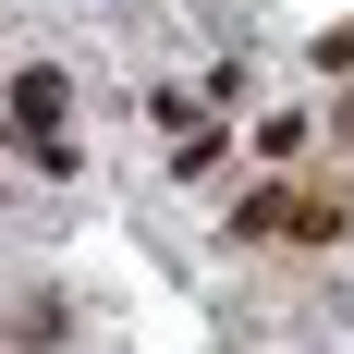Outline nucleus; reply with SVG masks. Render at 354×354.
I'll list each match as a JSON object with an SVG mask.
<instances>
[{"mask_svg": "<svg viewBox=\"0 0 354 354\" xmlns=\"http://www.w3.org/2000/svg\"><path fill=\"white\" fill-rule=\"evenodd\" d=\"M12 110H25L37 147H62V122H73V73H12Z\"/></svg>", "mask_w": 354, "mask_h": 354, "instance_id": "1", "label": "nucleus"}]
</instances>
